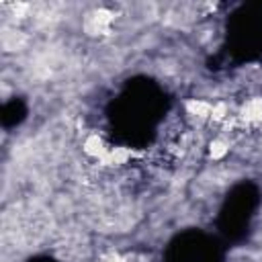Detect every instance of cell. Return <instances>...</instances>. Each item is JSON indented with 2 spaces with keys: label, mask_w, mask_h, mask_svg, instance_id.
I'll use <instances>...</instances> for the list:
<instances>
[{
  "label": "cell",
  "mask_w": 262,
  "mask_h": 262,
  "mask_svg": "<svg viewBox=\"0 0 262 262\" xmlns=\"http://www.w3.org/2000/svg\"><path fill=\"white\" fill-rule=\"evenodd\" d=\"M244 119L248 123H258L262 119V100H250L244 106Z\"/></svg>",
  "instance_id": "6da1fadb"
},
{
  "label": "cell",
  "mask_w": 262,
  "mask_h": 262,
  "mask_svg": "<svg viewBox=\"0 0 262 262\" xmlns=\"http://www.w3.org/2000/svg\"><path fill=\"white\" fill-rule=\"evenodd\" d=\"M84 151L90 154V156H102V154H104L102 139H100L98 135H90V137L84 141Z\"/></svg>",
  "instance_id": "7a4b0ae2"
},
{
  "label": "cell",
  "mask_w": 262,
  "mask_h": 262,
  "mask_svg": "<svg viewBox=\"0 0 262 262\" xmlns=\"http://www.w3.org/2000/svg\"><path fill=\"white\" fill-rule=\"evenodd\" d=\"M225 151H227V143L223 139H215L211 143V156L213 158H221V156H225Z\"/></svg>",
  "instance_id": "3957f363"
}]
</instances>
